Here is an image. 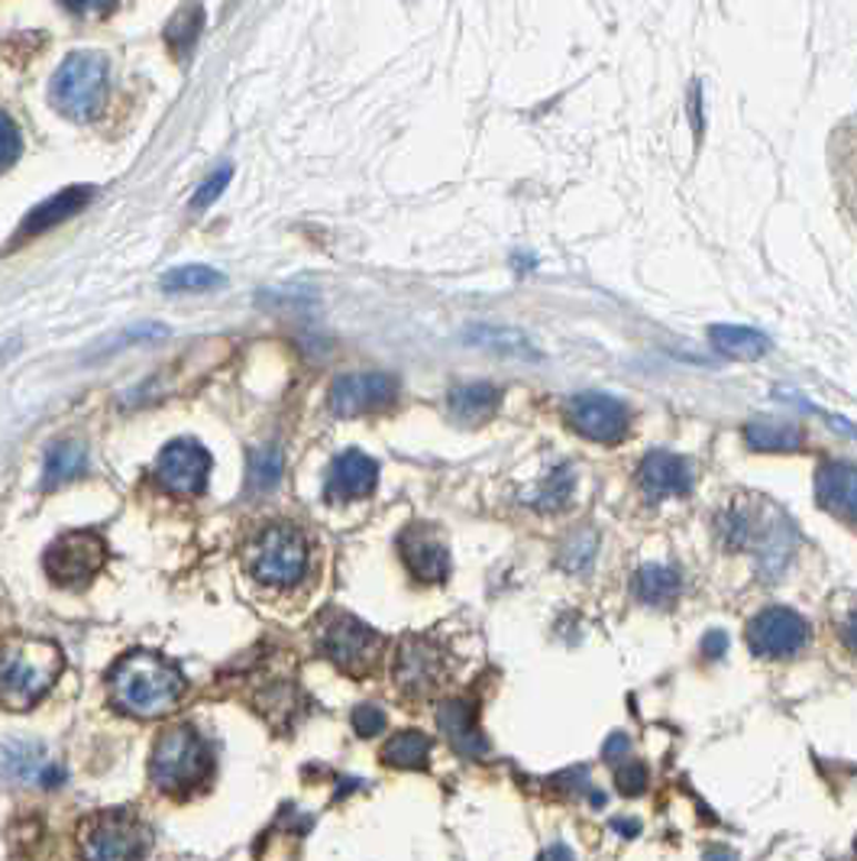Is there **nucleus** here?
Returning a JSON list of instances; mask_svg holds the SVG:
<instances>
[{
    "instance_id": "obj_21",
    "label": "nucleus",
    "mask_w": 857,
    "mask_h": 861,
    "mask_svg": "<svg viewBox=\"0 0 857 861\" xmlns=\"http://www.w3.org/2000/svg\"><path fill=\"white\" fill-rule=\"evenodd\" d=\"M499 402H502V392L496 389L492 383H463V386H453L447 395L450 415L463 425L486 422L499 408Z\"/></svg>"
},
{
    "instance_id": "obj_6",
    "label": "nucleus",
    "mask_w": 857,
    "mask_h": 861,
    "mask_svg": "<svg viewBox=\"0 0 857 861\" xmlns=\"http://www.w3.org/2000/svg\"><path fill=\"white\" fill-rule=\"evenodd\" d=\"M81 861H140L146 832L133 813H104L81 829Z\"/></svg>"
},
{
    "instance_id": "obj_4",
    "label": "nucleus",
    "mask_w": 857,
    "mask_h": 861,
    "mask_svg": "<svg viewBox=\"0 0 857 861\" xmlns=\"http://www.w3.org/2000/svg\"><path fill=\"white\" fill-rule=\"evenodd\" d=\"M207 768H211L207 744L192 726H175L162 732L150 758V774L165 793H188L192 787L204 781Z\"/></svg>"
},
{
    "instance_id": "obj_36",
    "label": "nucleus",
    "mask_w": 857,
    "mask_h": 861,
    "mask_svg": "<svg viewBox=\"0 0 857 861\" xmlns=\"http://www.w3.org/2000/svg\"><path fill=\"white\" fill-rule=\"evenodd\" d=\"M619 790H622L624 797H641L647 790V768L637 764V761L619 768Z\"/></svg>"
},
{
    "instance_id": "obj_41",
    "label": "nucleus",
    "mask_w": 857,
    "mask_h": 861,
    "mask_svg": "<svg viewBox=\"0 0 857 861\" xmlns=\"http://www.w3.org/2000/svg\"><path fill=\"white\" fill-rule=\"evenodd\" d=\"M541 861H573V852L557 842V845H550L544 855H541Z\"/></svg>"
},
{
    "instance_id": "obj_37",
    "label": "nucleus",
    "mask_w": 857,
    "mask_h": 861,
    "mask_svg": "<svg viewBox=\"0 0 857 861\" xmlns=\"http://www.w3.org/2000/svg\"><path fill=\"white\" fill-rule=\"evenodd\" d=\"M725 648H728V638H725L722 631H708V635L702 638V651H705L708 658H722Z\"/></svg>"
},
{
    "instance_id": "obj_30",
    "label": "nucleus",
    "mask_w": 857,
    "mask_h": 861,
    "mask_svg": "<svg viewBox=\"0 0 857 861\" xmlns=\"http://www.w3.org/2000/svg\"><path fill=\"white\" fill-rule=\"evenodd\" d=\"M573 486H577V479H573V470H570L567 464L553 467L550 476H547V483L541 486V496L534 499V509H541V511L563 509V506L570 503V496H573Z\"/></svg>"
},
{
    "instance_id": "obj_25",
    "label": "nucleus",
    "mask_w": 857,
    "mask_h": 861,
    "mask_svg": "<svg viewBox=\"0 0 857 861\" xmlns=\"http://www.w3.org/2000/svg\"><path fill=\"white\" fill-rule=\"evenodd\" d=\"M201 30H204V7L188 3V7H182V10L169 20V27H165V42H169V49H172L178 59H188V55H192V49L197 45Z\"/></svg>"
},
{
    "instance_id": "obj_12",
    "label": "nucleus",
    "mask_w": 857,
    "mask_h": 861,
    "mask_svg": "<svg viewBox=\"0 0 857 861\" xmlns=\"http://www.w3.org/2000/svg\"><path fill=\"white\" fill-rule=\"evenodd\" d=\"M570 425L589 440L615 444L628 430V408L605 392H580L567 402Z\"/></svg>"
},
{
    "instance_id": "obj_16",
    "label": "nucleus",
    "mask_w": 857,
    "mask_h": 861,
    "mask_svg": "<svg viewBox=\"0 0 857 861\" xmlns=\"http://www.w3.org/2000/svg\"><path fill=\"white\" fill-rule=\"evenodd\" d=\"M376 483H379V464L363 450H347L330 467L327 496L330 499H359V496H369L376 489Z\"/></svg>"
},
{
    "instance_id": "obj_14",
    "label": "nucleus",
    "mask_w": 857,
    "mask_h": 861,
    "mask_svg": "<svg viewBox=\"0 0 857 861\" xmlns=\"http://www.w3.org/2000/svg\"><path fill=\"white\" fill-rule=\"evenodd\" d=\"M401 548V560L408 564V570L421 580V584H440L447 574H450V554H447V545L425 528V525H415L401 535L398 541Z\"/></svg>"
},
{
    "instance_id": "obj_17",
    "label": "nucleus",
    "mask_w": 857,
    "mask_h": 861,
    "mask_svg": "<svg viewBox=\"0 0 857 861\" xmlns=\"http://www.w3.org/2000/svg\"><path fill=\"white\" fill-rule=\"evenodd\" d=\"M395 680L408 693H428L430 687L440 680V655H437V648H430L428 641L408 638L398 648V658H395Z\"/></svg>"
},
{
    "instance_id": "obj_10",
    "label": "nucleus",
    "mask_w": 857,
    "mask_h": 861,
    "mask_svg": "<svg viewBox=\"0 0 857 861\" xmlns=\"http://www.w3.org/2000/svg\"><path fill=\"white\" fill-rule=\"evenodd\" d=\"M398 395V379L389 373H350L334 379L327 405L337 418H356L366 412L389 408Z\"/></svg>"
},
{
    "instance_id": "obj_27",
    "label": "nucleus",
    "mask_w": 857,
    "mask_h": 861,
    "mask_svg": "<svg viewBox=\"0 0 857 861\" xmlns=\"http://www.w3.org/2000/svg\"><path fill=\"white\" fill-rule=\"evenodd\" d=\"M634 589L644 602H654V606H663L670 602L676 592H680V574L663 567V564H647L637 570L634 577Z\"/></svg>"
},
{
    "instance_id": "obj_5",
    "label": "nucleus",
    "mask_w": 857,
    "mask_h": 861,
    "mask_svg": "<svg viewBox=\"0 0 857 861\" xmlns=\"http://www.w3.org/2000/svg\"><path fill=\"white\" fill-rule=\"evenodd\" d=\"M308 538L295 525H269L249 550V570L275 589L298 587L308 574Z\"/></svg>"
},
{
    "instance_id": "obj_20",
    "label": "nucleus",
    "mask_w": 857,
    "mask_h": 861,
    "mask_svg": "<svg viewBox=\"0 0 857 861\" xmlns=\"http://www.w3.org/2000/svg\"><path fill=\"white\" fill-rule=\"evenodd\" d=\"M641 486L654 496V499H663V496H683L690 493L693 486V476H690V467L673 457V454H651L644 464H641V473H637Z\"/></svg>"
},
{
    "instance_id": "obj_35",
    "label": "nucleus",
    "mask_w": 857,
    "mask_h": 861,
    "mask_svg": "<svg viewBox=\"0 0 857 861\" xmlns=\"http://www.w3.org/2000/svg\"><path fill=\"white\" fill-rule=\"evenodd\" d=\"M386 712L379 709L376 703H363L353 709V729L363 736V739H373V736H379L382 729H386Z\"/></svg>"
},
{
    "instance_id": "obj_39",
    "label": "nucleus",
    "mask_w": 857,
    "mask_h": 861,
    "mask_svg": "<svg viewBox=\"0 0 857 861\" xmlns=\"http://www.w3.org/2000/svg\"><path fill=\"white\" fill-rule=\"evenodd\" d=\"M72 13H94V17H104V13H114L118 7L114 3H69Z\"/></svg>"
},
{
    "instance_id": "obj_11",
    "label": "nucleus",
    "mask_w": 857,
    "mask_h": 861,
    "mask_svg": "<svg viewBox=\"0 0 857 861\" xmlns=\"http://www.w3.org/2000/svg\"><path fill=\"white\" fill-rule=\"evenodd\" d=\"M809 641V626L799 612L793 609H764L761 616L751 619L747 626V645L761 658H789Z\"/></svg>"
},
{
    "instance_id": "obj_33",
    "label": "nucleus",
    "mask_w": 857,
    "mask_h": 861,
    "mask_svg": "<svg viewBox=\"0 0 857 861\" xmlns=\"http://www.w3.org/2000/svg\"><path fill=\"white\" fill-rule=\"evenodd\" d=\"M20 153H23V136H20L17 123L0 111V172L10 169L20 159Z\"/></svg>"
},
{
    "instance_id": "obj_9",
    "label": "nucleus",
    "mask_w": 857,
    "mask_h": 861,
    "mask_svg": "<svg viewBox=\"0 0 857 861\" xmlns=\"http://www.w3.org/2000/svg\"><path fill=\"white\" fill-rule=\"evenodd\" d=\"M211 476V454L207 447L195 437H178L172 444H165L156 457V479L159 486L172 489V493H185L195 496L204 493Z\"/></svg>"
},
{
    "instance_id": "obj_3",
    "label": "nucleus",
    "mask_w": 857,
    "mask_h": 861,
    "mask_svg": "<svg viewBox=\"0 0 857 861\" xmlns=\"http://www.w3.org/2000/svg\"><path fill=\"white\" fill-rule=\"evenodd\" d=\"M108 88H111L108 59L94 49H75L55 69L49 84V101L62 118L88 123L101 114L108 101Z\"/></svg>"
},
{
    "instance_id": "obj_31",
    "label": "nucleus",
    "mask_w": 857,
    "mask_h": 861,
    "mask_svg": "<svg viewBox=\"0 0 857 861\" xmlns=\"http://www.w3.org/2000/svg\"><path fill=\"white\" fill-rule=\"evenodd\" d=\"M469 341H476V344H482V347H489V351L508 353V356H538V351L528 344V337H524V334H518V331H492V327H476Z\"/></svg>"
},
{
    "instance_id": "obj_28",
    "label": "nucleus",
    "mask_w": 857,
    "mask_h": 861,
    "mask_svg": "<svg viewBox=\"0 0 857 861\" xmlns=\"http://www.w3.org/2000/svg\"><path fill=\"white\" fill-rule=\"evenodd\" d=\"M224 282H227L224 273H217L214 266H201V263L162 275L165 292H214V288H224Z\"/></svg>"
},
{
    "instance_id": "obj_40",
    "label": "nucleus",
    "mask_w": 857,
    "mask_h": 861,
    "mask_svg": "<svg viewBox=\"0 0 857 861\" xmlns=\"http://www.w3.org/2000/svg\"><path fill=\"white\" fill-rule=\"evenodd\" d=\"M702 861H738V855L732 849H725V845H712V849H705Z\"/></svg>"
},
{
    "instance_id": "obj_44",
    "label": "nucleus",
    "mask_w": 857,
    "mask_h": 861,
    "mask_svg": "<svg viewBox=\"0 0 857 861\" xmlns=\"http://www.w3.org/2000/svg\"><path fill=\"white\" fill-rule=\"evenodd\" d=\"M855 852H857V842H855Z\"/></svg>"
},
{
    "instance_id": "obj_24",
    "label": "nucleus",
    "mask_w": 857,
    "mask_h": 861,
    "mask_svg": "<svg viewBox=\"0 0 857 861\" xmlns=\"http://www.w3.org/2000/svg\"><path fill=\"white\" fill-rule=\"evenodd\" d=\"M382 761L391 768H401V771H421V768H428L430 761V739L418 729L398 732L382 748Z\"/></svg>"
},
{
    "instance_id": "obj_29",
    "label": "nucleus",
    "mask_w": 857,
    "mask_h": 861,
    "mask_svg": "<svg viewBox=\"0 0 857 861\" xmlns=\"http://www.w3.org/2000/svg\"><path fill=\"white\" fill-rule=\"evenodd\" d=\"M282 473H285V457L275 444L253 450V457H249V486L253 489L273 493L275 486L282 483Z\"/></svg>"
},
{
    "instance_id": "obj_34",
    "label": "nucleus",
    "mask_w": 857,
    "mask_h": 861,
    "mask_svg": "<svg viewBox=\"0 0 857 861\" xmlns=\"http://www.w3.org/2000/svg\"><path fill=\"white\" fill-rule=\"evenodd\" d=\"M231 175H234V172H231V165H224V169H217L214 175H207V179H204V185H201V189L195 192V197H192V207H195V211L211 207L217 197L224 195V189L231 185Z\"/></svg>"
},
{
    "instance_id": "obj_18",
    "label": "nucleus",
    "mask_w": 857,
    "mask_h": 861,
    "mask_svg": "<svg viewBox=\"0 0 857 861\" xmlns=\"http://www.w3.org/2000/svg\"><path fill=\"white\" fill-rule=\"evenodd\" d=\"M437 722L447 736V742L453 744L463 758H486L489 742L476 726V709L467 700H447L437 709Z\"/></svg>"
},
{
    "instance_id": "obj_43",
    "label": "nucleus",
    "mask_w": 857,
    "mask_h": 861,
    "mask_svg": "<svg viewBox=\"0 0 857 861\" xmlns=\"http://www.w3.org/2000/svg\"><path fill=\"white\" fill-rule=\"evenodd\" d=\"M845 641H848V645L857 651V609H855V616L848 619V626H845Z\"/></svg>"
},
{
    "instance_id": "obj_13",
    "label": "nucleus",
    "mask_w": 857,
    "mask_h": 861,
    "mask_svg": "<svg viewBox=\"0 0 857 861\" xmlns=\"http://www.w3.org/2000/svg\"><path fill=\"white\" fill-rule=\"evenodd\" d=\"M0 778L7 781H40L42 787H59L65 781V768L55 764L40 742L0 744Z\"/></svg>"
},
{
    "instance_id": "obj_23",
    "label": "nucleus",
    "mask_w": 857,
    "mask_h": 861,
    "mask_svg": "<svg viewBox=\"0 0 857 861\" xmlns=\"http://www.w3.org/2000/svg\"><path fill=\"white\" fill-rule=\"evenodd\" d=\"M88 464V450L81 440H55L45 454V470H42V489H55L69 479H75L84 473Z\"/></svg>"
},
{
    "instance_id": "obj_7",
    "label": "nucleus",
    "mask_w": 857,
    "mask_h": 861,
    "mask_svg": "<svg viewBox=\"0 0 857 861\" xmlns=\"http://www.w3.org/2000/svg\"><path fill=\"white\" fill-rule=\"evenodd\" d=\"M108 560V545L94 531L62 535L45 550V570L59 587H84Z\"/></svg>"
},
{
    "instance_id": "obj_26",
    "label": "nucleus",
    "mask_w": 857,
    "mask_h": 861,
    "mask_svg": "<svg viewBox=\"0 0 857 861\" xmlns=\"http://www.w3.org/2000/svg\"><path fill=\"white\" fill-rule=\"evenodd\" d=\"M744 437L757 450H799L803 447V430L786 422H751L744 428Z\"/></svg>"
},
{
    "instance_id": "obj_2",
    "label": "nucleus",
    "mask_w": 857,
    "mask_h": 861,
    "mask_svg": "<svg viewBox=\"0 0 857 861\" xmlns=\"http://www.w3.org/2000/svg\"><path fill=\"white\" fill-rule=\"evenodd\" d=\"M62 673V651L40 638H13L0 645V706L30 709L52 690Z\"/></svg>"
},
{
    "instance_id": "obj_42",
    "label": "nucleus",
    "mask_w": 857,
    "mask_h": 861,
    "mask_svg": "<svg viewBox=\"0 0 857 861\" xmlns=\"http://www.w3.org/2000/svg\"><path fill=\"white\" fill-rule=\"evenodd\" d=\"M612 829H619V835H637V829H641V822L637 820H615L612 822Z\"/></svg>"
},
{
    "instance_id": "obj_15",
    "label": "nucleus",
    "mask_w": 857,
    "mask_h": 861,
    "mask_svg": "<svg viewBox=\"0 0 857 861\" xmlns=\"http://www.w3.org/2000/svg\"><path fill=\"white\" fill-rule=\"evenodd\" d=\"M816 499L822 509L857 521V467L845 460H828L816 470Z\"/></svg>"
},
{
    "instance_id": "obj_32",
    "label": "nucleus",
    "mask_w": 857,
    "mask_h": 861,
    "mask_svg": "<svg viewBox=\"0 0 857 861\" xmlns=\"http://www.w3.org/2000/svg\"><path fill=\"white\" fill-rule=\"evenodd\" d=\"M592 554H595V535H592V531H583V535H573V538L567 541L560 560H563L567 570H585L589 560H592Z\"/></svg>"
},
{
    "instance_id": "obj_8",
    "label": "nucleus",
    "mask_w": 857,
    "mask_h": 861,
    "mask_svg": "<svg viewBox=\"0 0 857 861\" xmlns=\"http://www.w3.org/2000/svg\"><path fill=\"white\" fill-rule=\"evenodd\" d=\"M317 645L334 665L350 670V673H359L376 661V655L382 648V638H379V631H373L366 622H359L353 616H334L317 631Z\"/></svg>"
},
{
    "instance_id": "obj_38",
    "label": "nucleus",
    "mask_w": 857,
    "mask_h": 861,
    "mask_svg": "<svg viewBox=\"0 0 857 861\" xmlns=\"http://www.w3.org/2000/svg\"><path fill=\"white\" fill-rule=\"evenodd\" d=\"M628 751H631V739L622 736V732H619V736H612V739L605 742V758H609V761H619V758H624Z\"/></svg>"
},
{
    "instance_id": "obj_1",
    "label": "nucleus",
    "mask_w": 857,
    "mask_h": 861,
    "mask_svg": "<svg viewBox=\"0 0 857 861\" xmlns=\"http://www.w3.org/2000/svg\"><path fill=\"white\" fill-rule=\"evenodd\" d=\"M108 690L120 712H130L136 719H156L178 706L185 693V677L156 651H130L111 670Z\"/></svg>"
},
{
    "instance_id": "obj_22",
    "label": "nucleus",
    "mask_w": 857,
    "mask_h": 861,
    "mask_svg": "<svg viewBox=\"0 0 857 861\" xmlns=\"http://www.w3.org/2000/svg\"><path fill=\"white\" fill-rule=\"evenodd\" d=\"M708 341H712L715 351L735 356V359H757V356L771 351L767 334H761L754 327H741V324H715L708 331Z\"/></svg>"
},
{
    "instance_id": "obj_19",
    "label": "nucleus",
    "mask_w": 857,
    "mask_h": 861,
    "mask_svg": "<svg viewBox=\"0 0 857 861\" xmlns=\"http://www.w3.org/2000/svg\"><path fill=\"white\" fill-rule=\"evenodd\" d=\"M91 192H94V189H88V185H75V189H65V192H59V195L45 197L42 204H37V207L27 214V221L20 224V236L45 234V231L65 224L72 214H79L81 207L88 204Z\"/></svg>"
}]
</instances>
